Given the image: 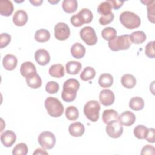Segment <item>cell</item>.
Returning <instances> with one entry per match:
<instances>
[{
    "label": "cell",
    "mask_w": 155,
    "mask_h": 155,
    "mask_svg": "<svg viewBox=\"0 0 155 155\" xmlns=\"http://www.w3.org/2000/svg\"><path fill=\"white\" fill-rule=\"evenodd\" d=\"M80 87L79 81L76 79H68L63 84V89L61 94L62 99L67 102L73 101L76 97L77 91Z\"/></svg>",
    "instance_id": "6da1fadb"
},
{
    "label": "cell",
    "mask_w": 155,
    "mask_h": 155,
    "mask_svg": "<svg viewBox=\"0 0 155 155\" xmlns=\"http://www.w3.org/2000/svg\"><path fill=\"white\" fill-rule=\"evenodd\" d=\"M44 105L47 113L51 117H58L63 114L64 106L57 98L48 97L45 100Z\"/></svg>",
    "instance_id": "7a4b0ae2"
},
{
    "label": "cell",
    "mask_w": 155,
    "mask_h": 155,
    "mask_svg": "<svg viewBox=\"0 0 155 155\" xmlns=\"http://www.w3.org/2000/svg\"><path fill=\"white\" fill-rule=\"evenodd\" d=\"M120 23L128 29H134L140 26L141 21L138 15L130 11H125L119 16Z\"/></svg>",
    "instance_id": "3957f363"
},
{
    "label": "cell",
    "mask_w": 155,
    "mask_h": 155,
    "mask_svg": "<svg viewBox=\"0 0 155 155\" xmlns=\"http://www.w3.org/2000/svg\"><path fill=\"white\" fill-rule=\"evenodd\" d=\"M131 42L130 35H122L115 37L113 39L108 41L109 48L114 51L127 50L130 48Z\"/></svg>",
    "instance_id": "277c9868"
},
{
    "label": "cell",
    "mask_w": 155,
    "mask_h": 155,
    "mask_svg": "<svg viewBox=\"0 0 155 155\" xmlns=\"http://www.w3.org/2000/svg\"><path fill=\"white\" fill-rule=\"evenodd\" d=\"M100 109V104L97 101L90 100L84 105V113L87 119L95 122L99 119Z\"/></svg>",
    "instance_id": "5b68a950"
},
{
    "label": "cell",
    "mask_w": 155,
    "mask_h": 155,
    "mask_svg": "<svg viewBox=\"0 0 155 155\" xmlns=\"http://www.w3.org/2000/svg\"><path fill=\"white\" fill-rule=\"evenodd\" d=\"M38 141L39 144L44 149H51L56 144V137L54 134L48 131H45L38 136Z\"/></svg>",
    "instance_id": "8992f818"
},
{
    "label": "cell",
    "mask_w": 155,
    "mask_h": 155,
    "mask_svg": "<svg viewBox=\"0 0 155 155\" xmlns=\"http://www.w3.org/2000/svg\"><path fill=\"white\" fill-rule=\"evenodd\" d=\"M81 39L88 45H94L97 41V38L94 28L90 26H86L80 30Z\"/></svg>",
    "instance_id": "52a82bcc"
},
{
    "label": "cell",
    "mask_w": 155,
    "mask_h": 155,
    "mask_svg": "<svg viewBox=\"0 0 155 155\" xmlns=\"http://www.w3.org/2000/svg\"><path fill=\"white\" fill-rule=\"evenodd\" d=\"M106 133L111 138L119 137L123 133V127L117 120H113L107 124Z\"/></svg>",
    "instance_id": "ba28073f"
},
{
    "label": "cell",
    "mask_w": 155,
    "mask_h": 155,
    "mask_svg": "<svg viewBox=\"0 0 155 155\" xmlns=\"http://www.w3.org/2000/svg\"><path fill=\"white\" fill-rule=\"evenodd\" d=\"M54 37L59 41H65L70 36V30L66 23L58 22L54 26Z\"/></svg>",
    "instance_id": "9c48e42d"
},
{
    "label": "cell",
    "mask_w": 155,
    "mask_h": 155,
    "mask_svg": "<svg viewBox=\"0 0 155 155\" xmlns=\"http://www.w3.org/2000/svg\"><path fill=\"white\" fill-rule=\"evenodd\" d=\"M99 101L104 106L111 105L115 99L114 94L109 89H104L99 93Z\"/></svg>",
    "instance_id": "30bf717a"
},
{
    "label": "cell",
    "mask_w": 155,
    "mask_h": 155,
    "mask_svg": "<svg viewBox=\"0 0 155 155\" xmlns=\"http://www.w3.org/2000/svg\"><path fill=\"white\" fill-rule=\"evenodd\" d=\"M16 140V134L12 130H6L1 134V142L5 147H12Z\"/></svg>",
    "instance_id": "8fae6325"
},
{
    "label": "cell",
    "mask_w": 155,
    "mask_h": 155,
    "mask_svg": "<svg viewBox=\"0 0 155 155\" xmlns=\"http://www.w3.org/2000/svg\"><path fill=\"white\" fill-rule=\"evenodd\" d=\"M35 59L39 65L44 66L49 63L50 61V56L46 50L39 49L35 51Z\"/></svg>",
    "instance_id": "7c38bea8"
},
{
    "label": "cell",
    "mask_w": 155,
    "mask_h": 155,
    "mask_svg": "<svg viewBox=\"0 0 155 155\" xmlns=\"http://www.w3.org/2000/svg\"><path fill=\"white\" fill-rule=\"evenodd\" d=\"M117 120L122 125L130 126L135 122L136 116L133 113L126 111L119 115Z\"/></svg>",
    "instance_id": "4fadbf2b"
},
{
    "label": "cell",
    "mask_w": 155,
    "mask_h": 155,
    "mask_svg": "<svg viewBox=\"0 0 155 155\" xmlns=\"http://www.w3.org/2000/svg\"><path fill=\"white\" fill-rule=\"evenodd\" d=\"M13 22L16 26H23L28 21V15L23 10H17L13 16Z\"/></svg>",
    "instance_id": "5bb4252c"
},
{
    "label": "cell",
    "mask_w": 155,
    "mask_h": 155,
    "mask_svg": "<svg viewBox=\"0 0 155 155\" xmlns=\"http://www.w3.org/2000/svg\"><path fill=\"white\" fill-rule=\"evenodd\" d=\"M68 131L71 136L74 137H81L85 132L84 125L79 122H75L71 124L68 127Z\"/></svg>",
    "instance_id": "9a60e30c"
},
{
    "label": "cell",
    "mask_w": 155,
    "mask_h": 155,
    "mask_svg": "<svg viewBox=\"0 0 155 155\" xmlns=\"http://www.w3.org/2000/svg\"><path fill=\"white\" fill-rule=\"evenodd\" d=\"M18 59L15 55L8 54H6L2 59V65L5 70H13L17 65Z\"/></svg>",
    "instance_id": "2e32d148"
},
{
    "label": "cell",
    "mask_w": 155,
    "mask_h": 155,
    "mask_svg": "<svg viewBox=\"0 0 155 155\" xmlns=\"http://www.w3.org/2000/svg\"><path fill=\"white\" fill-rule=\"evenodd\" d=\"M25 79L28 86L31 88L36 89L42 85V79L37 72L29 75Z\"/></svg>",
    "instance_id": "e0dca14e"
},
{
    "label": "cell",
    "mask_w": 155,
    "mask_h": 155,
    "mask_svg": "<svg viewBox=\"0 0 155 155\" xmlns=\"http://www.w3.org/2000/svg\"><path fill=\"white\" fill-rule=\"evenodd\" d=\"M36 68L35 65L29 61L23 62L20 67V73L22 76L27 78L29 75L36 73Z\"/></svg>",
    "instance_id": "ac0fdd59"
},
{
    "label": "cell",
    "mask_w": 155,
    "mask_h": 155,
    "mask_svg": "<svg viewBox=\"0 0 155 155\" xmlns=\"http://www.w3.org/2000/svg\"><path fill=\"white\" fill-rule=\"evenodd\" d=\"M71 54L76 59L82 58L85 54V47L79 42H76L71 47Z\"/></svg>",
    "instance_id": "d6986e66"
},
{
    "label": "cell",
    "mask_w": 155,
    "mask_h": 155,
    "mask_svg": "<svg viewBox=\"0 0 155 155\" xmlns=\"http://www.w3.org/2000/svg\"><path fill=\"white\" fill-rule=\"evenodd\" d=\"M13 12V5L12 1L2 0L0 1V13L4 16H10Z\"/></svg>",
    "instance_id": "ffe728a7"
},
{
    "label": "cell",
    "mask_w": 155,
    "mask_h": 155,
    "mask_svg": "<svg viewBox=\"0 0 155 155\" xmlns=\"http://www.w3.org/2000/svg\"><path fill=\"white\" fill-rule=\"evenodd\" d=\"M48 73L53 78H61L65 74L64 67L60 64L52 65L48 70Z\"/></svg>",
    "instance_id": "44dd1931"
},
{
    "label": "cell",
    "mask_w": 155,
    "mask_h": 155,
    "mask_svg": "<svg viewBox=\"0 0 155 155\" xmlns=\"http://www.w3.org/2000/svg\"><path fill=\"white\" fill-rule=\"evenodd\" d=\"M82 65L79 62L75 61H70L65 65L67 72L70 74H77L81 71Z\"/></svg>",
    "instance_id": "7402d4cb"
},
{
    "label": "cell",
    "mask_w": 155,
    "mask_h": 155,
    "mask_svg": "<svg viewBox=\"0 0 155 155\" xmlns=\"http://www.w3.org/2000/svg\"><path fill=\"white\" fill-rule=\"evenodd\" d=\"M78 16L83 24L90 23L93 18V15L91 11L86 8L81 9L78 13Z\"/></svg>",
    "instance_id": "603a6c76"
},
{
    "label": "cell",
    "mask_w": 155,
    "mask_h": 155,
    "mask_svg": "<svg viewBox=\"0 0 155 155\" xmlns=\"http://www.w3.org/2000/svg\"><path fill=\"white\" fill-rule=\"evenodd\" d=\"M121 84L126 88H133L136 84V79L131 74H125L121 78Z\"/></svg>",
    "instance_id": "cb8c5ba5"
},
{
    "label": "cell",
    "mask_w": 155,
    "mask_h": 155,
    "mask_svg": "<svg viewBox=\"0 0 155 155\" xmlns=\"http://www.w3.org/2000/svg\"><path fill=\"white\" fill-rule=\"evenodd\" d=\"M98 82L101 87L108 88L113 84V78L110 73H102L99 78Z\"/></svg>",
    "instance_id": "d4e9b609"
},
{
    "label": "cell",
    "mask_w": 155,
    "mask_h": 155,
    "mask_svg": "<svg viewBox=\"0 0 155 155\" xmlns=\"http://www.w3.org/2000/svg\"><path fill=\"white\" fill-rule=\"evenodd\" d=\"M119 114L118 113L113 109H108L105 110L103 111L102 118V120L105 124H108L109 122L113 120L118 119Z\"/></svg>",
    "instance_id": "484cf974"
},
{
    "label": "cell",
    "mask_w": 155,
    "mask_h": 155,
    "mask_svg": "<svg viewBox=\"0 0 155 155\" xmlns=\"http://www.w3.org/2000/svg\"><path fill=\"white\" fill-rule=\"evenodd\" d=\"M144 101L143 99L139 96L132 97L129 102V107L131 109L134 111H139L144 107Z\"/></svg>",
    "instance_id": "4316f807"
},
{
    "label": "cell",
    "mask_w": 155,
    "mask_h": 155,
    "mask_svg": "<svg viewBox=\"0 0 155 155\" xmlns=\"http://www.w3.org/2000/svg\"><path fill=\"white\" fill-rule=\"evenodd\" d=\"M78 4L76 0H64L62 4L63 10L67 13H74L78 8Z\"/></svg>",
    "instance_id": "83f0119b"
},
{
    "label": "cell",
    "mask_w": 155,
    "mask_h": 155,
    "mask_svg": "<svg viewBox=\"0 0 155 155\" xmlns=\"http://www.w3.org/2000/svg\"><path fill=\"white\" fill-rule=\"evenodd\" d=\"M141 2L147 5V17L149 20L152 23H154V9H155V1L154 0H147L141 1Z\"/></svg>",
    "instance_id": "f1b7e54d"
},
{
    "label": "cell",
    "mask_w": 155,
    "mask_h": 155,
    "mask_svg": "<svg viewBox=\"0 0 155 155\" xmlns=\"http://www.w3.org/2000/svg\"><path fill=\"white\" fill-rule=\"evenodd\" d=\"M50 38V32L44 28L38 30L35 34V39L38 42H45L48 41Z\"/></svg>",
    "instance_id": "f546056e"
},
{
    "label": "cell",
    "mask_w": 155,
    "mask_h": 155,
    "mask_svg": "<svg viewBox=\"0 0 155 155\" xmlns=\"http://www.w3.org/2000/svg\"><path fill=\"white\" fill-rule=\"evenodd\" d=\"M147 38L145 33L142 31H136L130 35V39L131 42L136 44L143 43Z\"/></svg>",
    "instance_id": "4dcf8cb0"
},
{
    "label": "cell",
    "mask_w": 155,
    "mask_h": 155,
    "mask_svg": "<svg viewBox=\"0 0 155 155\" xmlns=\"http://www.w3.org/2000/svg\"><path fill=\"white\" fill-rule=\"evenodd\" d=\"M96 75L95 70L91 67H86L80 74L81 79L84 81L93 79Z\"/></svg>",
    "instance_id": "1f68e13d"
},
{
    "label": "cell",
    "mask_w": 155,
    "mask_h": 155,
    "mask_svg": "<svg viewBox=\"0 0 155 155\" xmlns=\"http://www.w3.org/2000/svg\"><path fill=\"white\" fill-rule=\"evenodd\" d=\"M117 31L113 28L111 27H107L104 28L101 31V35L102 38L107 41H111L116 37Z\"/></svg>",
    "instance_id": "d6a6232c"
},
{
    "label": "cell",
    "mask_w": 155,
    "mask_h": 155,
    "mask_svg": "<svg viewBox=\"0 0 155 155\" xmlns=\"http://www.w3.org/2000/svg\"><path fill=\"white\" fill-rule=\"evenodd\" d=\"M111 9V5L110 4V2H108V1H106L101 2L99 5L97 7V12L102 16H107L112 13Z\"/></svg>",
    "instance_id": "836d02e7"
},
{
    "label": "cell",
    "mask_w": 155,
    "mask_h": 155,
    "mask_svg": "<svg viewBox=\"0 0 155 155\" xmlns=\"http://www.w3.org/2000/svg\"><path fill=\"white\" fill-rule=\"evenodd\" d=\"M79 111L74 106H69L66 108L65 116L70 120H75L79 117Z\"/></svg>",
    "instance_id": "e575fe53"
},
{
    "label": "cell",
    "mask_w": 155,
    "mask_h": 155,
    "mask_svg": "<svg viewBox=\"0 0 155 155\" xmlns=\"http://www.w3.org/2000/svg\"><path fill=\"white\" fill-rule=\"evenodd\" d=\"M148 128L143 125H137L133 130L134 134L136 137L139 139H143L146 136Z\"/></svg>",
    "instance_id": "d590c367"
},
{
    "label": "cell",
    "mask_w": 155,
    "mask_h": 155,
    "mask_svg": "<svg viewBox=\"0 0 155 155\" xmlns=\"http://www.w3.org/2000/svg\"><path fill=\"white\" fill-rule=\"evenodd\" d=\"M28 153V147L24 143L17 144L13 149L12 154L13 155H26Z\"/></svg>",
    "instance_id": "8d00e7d4"
},
{
    "label": "cell",
    "mask_w": 155,
    "mask_h": 155,
    "mask_svg": "<svg viewBox=\"0 0 155 155\" xmlns=\"http://www.w3.org/2000/svg\"><path fill=\"white\" fill-rule=\"evenodd\" d=\"M59 89V84L55 81H49L45 85V91L50 94L56 93Z\"/></svg>",
    "instance_id": "74e56055"
},
{
    "label": "cell",
    "mask_w": 155,
    "mask_h": 155,
    "mask_svg": "<svg viewBox=\"0 0 155 155\" xmlns=\"http://www.w3.org/2000/svg\"><path fill=\"white\" fill-rule=\"evenodd\" d=\"M145 53L146 56L150 58H154L155 51H154V41L149 42L145 46Z\"/></svg>",
    "instance_id": "f35d334b"
},
{
    "label": "cell",
    "mask_w": 155,
    "mask_h": 155,
    "mask_svg": "<svg viewBox=\"0 0 155 155\" xmlns=\"http://www.w3.org/2000/svg\"><path fill=\"white\" fill-rule=\"evenodd\" d=\"M11 41V36L7 33H2L0 35V48L7 46Z\"/></svg>",
    "instance_id": "ab89813d"
},
{
    "label": "cell",
    "mask_w": 155,
    "mask_h": 155,
    "mask_svg": "<svg viewBox=\"0 0 155 155\" xmlns=\"http://www.w3.org/2000/svg\"><path fill=\"white\" fill-rule=\"evenodd\" d=\"M114 18V13H111V14H110L109 15H107V16H101L99 18V22L101 25H107V24H110V22H111L113 21Z\"/></svg>",
    "instance_id": "60d3db41"
},
{
    "label": "cell",
    "mask_w": 155,
    "mask_h": 155,
    "mask_svg": "<svg viewBox=\"0 0 155 155\" xmlns=\"http://www.w3.org/2000/svg\"><path fill=\"white\" fill-rule=\"evenodd\" d=\"M145 139L147 142L150 143H154L155 142V130L153 128H148Z\"/></svg>",
    "instance_id": "b9f144b4"
},
{
    "label": "cell",
    "mask_w": 155,
    "mask_h": 155,
    "mask_svg": "<svg viewBox=\"0 0 155 155\" xmlns=\"http://www.w3.org/2000/svg\"><path fill=\"white\" fill-rule=\"evenodd\" d=\"M142 155L145 154H155V148L153 146L150 145H146L144 146L141 151Z\"/></svg>",
    "instance_id": "7bdbcfd3"
},
{
    "label": "cell",
    "mask_w": 155,
    "mask_h": 155,
    "mask_svg": "<svg viewBox=\"0 0 155 155\" xmlns=\"http://www.w3.org/2000/svg\"><path fill=\"white\" fill-rule=\"evenodd\" d=\"M70 22L73 25H74V27H81L83 25V23L79 19V18L78 16V14H75L71 17Z\"/></svg>",
    "instance_id": "ee69618b"
},
{
    "label": "cell",
    "mask_w": 155,
    "mask_h": 155,
    "mask_svg": "<svg viewBox=\"0 0 155 155\" xmlns=\"http://www.w3.org/2000/svg\"><path fill=\"white\" fill-rule=\"evenodd\" d=\"M108 1L111 5L112 8H113L115 10L119 9L120 7L122 6L123 4L124 3V1H116V0H109Z\"/></svg>",
    "instance_id": "f6af8a7d"
},
{
    "label": "cell",
    "mask_w": 155,
    "mask_h": 155,
    "mask_svg": "<svg viewBox=\"0 0 155 155\" xmlns=\"http://www.w3.org/2000/svg\"><path fill=\"white\" fill-rule=\"evenodd\" d=\"M33 155L34 154H48V153L44 149L42 148H37L34 152H33Z\"/></svg>",
    "instance_id": "bcb514c9"
},
{
    "label": "cell",
    "mask_w": 155,
    "mask_h": 155,
    "mask_svg": "<svg viewBox=\"0 0 155 155\" xmlns=\"http://www.w3.org/2000/svg\"><path fill=\"white\" fill-rule=\"evenodd\" d=\"M42 0H38V1H30V2L31 3L33 4V5H35V6H39L41 5V4L42 3Z\"/></svg>",
    "instance_id": "7dc6e473"
}]
</instances>
